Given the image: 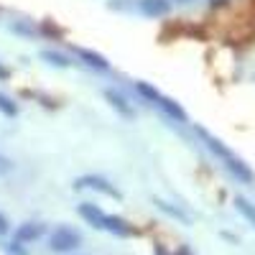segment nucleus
Returning a JSON list of instances; mask_svg holds the SVG:
<instances>
[{
	"mask_svg": "<svg viewBox=\"0 0 255 255\" xmlns=\"http://www.w3.org/2000/svg\"><path fill=\"white\" fill-rule=\"evenodd\" d=\"M197 133H199V138L207 143L209 151H212V153H217V156L225 161V166L230 168L232 174H235V179H240V181H245V184H250V181H253V171H250V168H248V166H245V163L235 156V153L230 151V148H227L220 138H215L209 130H204L202 125H197Z\"/></svg>",
	"mask_w": 255,
	"mask_h": 255,
	"instance_id": "f257e3e1",
	"label": "nucleus"
},
{
	"mask_svg": "<svg viewBox=\"0 0 255 255\" xmlns=\"http://www.w3.org/2000/svg\"><path fill=\"white\" fill-rule=\"evenodd\" d=\"M79 243H82L79 232H77V230H72V227H67V225L59 227V230H54V232H51V240H49L51 250H56V253L74 250V248H79Z\"/></svg>",
	"mask_w": 255,
	"mask_h": 255,
	"instance_id": "f03ea898",
	"label": "nucleus"
},
{
	"mask_svg": "<svg viewBox=\"0 0 255 255\" xmlns=\"http://www.w3.org/2000/svg\"><path fill=\"white\" fill-rule=\"evenodd\" d=\"M74 186H77V189H95V191H102V194H108V197H113V199H120V197H123L108 179H102V176H97V174L79 176V179L74 181Z\"/></svg>",
	"mask_w": 255,
	"mask_h": 255,
	"instance_id": "7ed1b4c3",
	"label": "nucleus"
},
{
	"mask_svg": "<svg viewBox=\"0 0 255 255\" xmlns=\"http://www.w3.org/2000/svg\"><path fill=\"white\" fill-rule=\"evenodd\" d=\"M100 230H108V232H113V235H118V238L135 235V230L130 227V222H125L123 217H115V215H105V217H102Z\"/></svg>",
	"mask_w": 255,
	"mask_h": 255,
	"instance_id": "20e7f679",
	"label": "nucleus"
},
{
	"mask_svg": "<svg viewBox=\"0 0 255 255\" xmlns=\"http://www.w3.org/2000/svg\"><path fill=\"white\" fill-rule=\"evenodd\" d=\"M46 232V227L44 225H38V222H28V225H23V227H18V232H15V243H33V240H38L41 235Z\"/></svg>",
	"mask_w": 255,
	"mask_h": 255,
	"instance_id": "39448f33",
	"label": "nucleus"
},
{
	"mask_svg": "<svg viewBox=\"0 0 255 255\" xmlns=\"http://www.w3.org/2000/svg\"><path fill=\"white\" fill-rule=\"evenodd\" d=\"M77 212H79V217H84L92 227H97L100 230V225H102V217H105V212L97 207V204H90V202H84V204H79L77 207Z\"/></svg>",
	"mask_w": 255,
	"mask_h": 255,
	"instance_id": "423d86ee",
	"label": "nucleus"
},
{
	"mask_svg": "<svg viewBox=\"0 0 255 255\" xmlns=\"http://www.w3.org/2000/svg\"><path fill=\"white\" fill-rule=\"evenodd\" d=\"M145 15H151V18H161L168 13V0H140V5H138Z\"/></svg>",
	"mask_w": 255,
	"mask_h": 255,
	"instance_id": "0eeeda50",
	"label": "nucleus"
},
{
	"mask_svg": "<svg viewBox=\"0 0 255 255\" xmlns=\"http://www.w3.org/2000/svg\"><path fill=\"white\" fill-rule=\"evenodd\" d=\"M74 54L79 56V59H84L90 64V67H95V69H110V61L105 59V56H100L97 51H90V49H79V46H74Z\"/></svg>",
	"mask_w": 255,
	"mask_h": 255,
	"instance_id": "6e6552de",
	"label": "nucleus"
},
{
	"mask_svg": "<svg viewBox=\"0 0 255 255\" xmlns=\"http://www.w3.org/2000/svg\"><path fill=\"white\" fill-rule=\"evenodd\" d=\"M105 100H110V105H113V108L120 113V115H125V118H130L133 120V108H130V105H128L125 100H123V95H118L115 90H105Z\"/></svg>",
	"mask_w": 255,
	"mask_h": 255,
	"instance_id": "1a4fd4ad",
	"label": "nucleus"
},
{
	"mask_svg": "<svg viewBox=\"0 0 255 255\" xmlns=\"http://www.w3.org/2000/svg\"><path fill=\"white\" fill-rule=\"evenodd\" d=\"M156 105H158V108H161V110H166V115H171L174 120H181V123L186 120V113H184V110L179 108V102H174L171 97H163V95H161Z\"/></svg>",
	"mask_w": 255,
	"mask_h": 255,
	"instance_id": "9d476101",
	"label": "nucleus"
},
{
	"mask_svg": "<svg viewBox=\"0 0 255 255\" xmlns=\"http://www.w3.org/2000/svg\"><path fill=\"white\" fill-rule=\"evenodd\" d=\"M235 207L240 209V215H243V217H245L253 227H255V207H253L245 197H238V199H235Z\"/></svg>",
	"mask_w": 255,
	"mask_h": 255,
	"instance_id": "9b49d317",
	"label": "nucleus"
},
{
	"mask_svg": "<svg viewBox=\"0 0 255 255\" xmlns=\"http://www.w3.org/2000/svg\"><path fill=\"white\" fill-rule=\"evenodd\" d=\"M135 90H138L145 100H151V102H158V97H161V92H158L156 87H151L148 82H135Z\"/></svg>",
	"mask_w": 255,
	"mask_h": 255,
	"instance_id": "f8f14e48",
	"label": "nucleus"
},
{
	"mask_svg": "<svg viewBox=\"0 0 255 255\" xmlns=\"http://www.w3.org/2000/svg\"><path fill=\"white\" fill-rule=\"evenodd\" d=\"M156 204H158L161 212H166V215H171V217H176V220H181V222H189V217L184 215L181 209H176L174 204H168V202H163V199H156Z\"/></svg>",
	"mask_w": 255,
	"mask_h": 255,
	"instance_id": "ddd939ff",
	"label": "nucleus"
},
{
	"mask_svg": "<svg viewBox=\"0 0 255 255\" xmlns=\"http://www.w3.org/2000/svg\"><path fill=\"white\" fill-rule=\"evenodd\" d=\"M0 113L8 115V118H15V115H18V105H15L8 95H3V92H0Z\"/></svg>",
	"mask_w": 255,
	"mask_h": 255,
	"instance_id": "4468645a",
	"label": "nucleus"
},
{
	"mask_svg": "<svg viewBox=\"0 0 255 255\" xmlns=\"http://www.w3.org/2000/svg\"><path fill=\"white\" fill-rule=\"evenodd\" d=\"M41 59H46V61H51L54 67H69V59L64 56V54H59V51H41Z\"/></svg>",
	"mask_w": 255,
	"mask_h": 255,
	"instance_id": "2eb2a0df",
	"label": "nucleus"
},
{
	"mask_svg": "<svg viewBox=\"0 0 255 255\" xmlns=\"http://www.w3.org/2000/svg\"><path fill=\"white\" fill-rule=\"evenodd\" d=\"M41 33L51 38H64V28H59L54 20H41Z\"/></svg>",
	"mask_w": 255,
	"mask_h": 255,
	"instance_id": "dca6fc26",
	"label": "nucleus"
},
{
	"mask_svg": "<svg viewBox=\"0 0 255 255\" xmlns=\"http://www.w3.org/2000/svg\"><path fill=\"white\" fill-rule=\"evenodd\" d=\"M5 255H28V253L23 250L20 243H10V245H5Z\"/></svg>",
	"mask_w": 255,
	"mask_h": 255,
	"instance_id": "f3484780",
	"label": "nucleus"
},
{
	"mask_svg": "<svg viewBox=\"0 0 255 255\" xmlns=\"http://www.w3.org/2000/svg\"><path fill=\"white\" fill-rule=\"evenodd\" d=\"M10 171H13V163L0 153V174H10Z\"/></svg>",
	"mask_w": 255,
	"mask_h": 255,
	"instance_id": "a211bd4d",
	"label": "nucleus"
},
{
	"mask_svg": "<svg viewBox=\"0 0 255 255\" xmlns=\"http://www.w3.org/2000/svg\"><path fill=\"white\" fill-rule=\"evenodd\" d=\"M8 232V220H5V215L0 212V235H5Z\"/></svg>",
	"mask_w": 255,
	"mask_h": 255,
	"instance_id": "6ab92c4d",
	"label": "nucleus"
},
{
	"mask_svg": "<svg viewBox=\"0 0 255 255\" xmlns=\"http://www.w3.org/2000/svg\"><path fill=\"white\" fill-rule=\"evenodd\" d=\"M8 77H10V72L3 67V64H0V79H8Z\"/></svg>",
	"mask_w": 255,
	"mask_h": 255,
	"instance_id": "aec40b11",
	"label": "nucleus"
},
{
	"mask_svg": "<svg viewBox=\"0 0 255 255\" xmlns=\"http://www.w3.org/2000/svg\"><path fill=\"white\" fill-rule=\"evenodd\" d=\"M176 255H191V253H189V250H186V248H181V250H179V253H176Z\"/></svg>",
	"mask_w": 255,
	"mask_h": 255,
	"instance_id": "412c9836",
	"label": "nucleus"
},
{
	"mask_svg": "<svg viewBox=\"0 0 255 255\" xmlns=\"http://www.w3.org/2000/svg\"><path fill=\"white\" fill-rule=\"evenodd\" d=\"M179 3H186V0H179Z\"/></svg>",
	"mask_w": 255,
	"mask_h": 255,
	"instance_id": "4be33fe9",
	"label": "nucleus"
}]
</instances>
